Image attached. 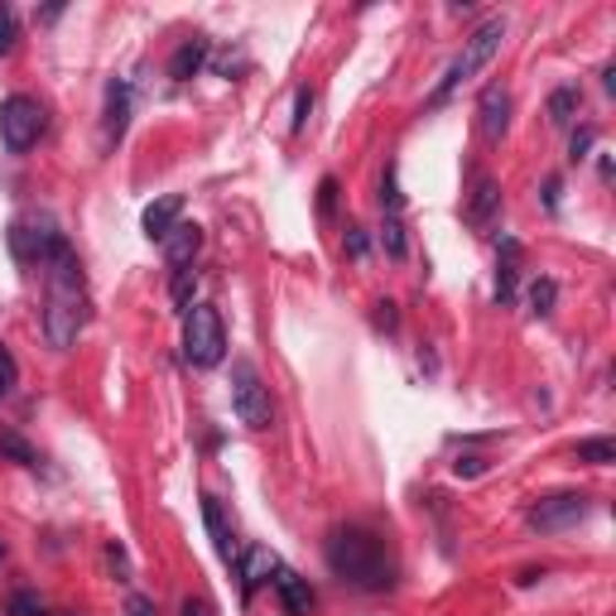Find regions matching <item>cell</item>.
Instances as JSON below:
<instances>
[{
	"mask_svg": "<svg viewBox=\"0 0 616 616\" xmlns=\"http://www.w3.org/2000/svg\"><path fill=\"white\" fill-rule=\"evenodd\" d=\"M48 274V290H44V337L54 352H68L77 347L87 327V280H83V260H77L73 246L44 266Z\"/></svg>",
	"mask_w": 616,
	"mask_h": 616,
	"instance_id": "1",
	"label": "cell"
},
{
	"mask_svg": "<svg viewBox=\"0 0 616 616\" xmlns=\"http://www.w3.org/2000/svg\"><path fill=\"white\" fill-rule=\"evenodd\" d=\"M323 559H327V569H333L337 579L361 587V593H386V587H396V559H390L386 540L381 534H371V530H361V526H347V530L327 534Z\"/></svg>",
	"mask_w": 616,
	"mask_h": 616,
	"instance_id": "2",
	"label": "cell"
},
{
	"mask_svg": "<svg viewBox=\"0 0 616 616\" xmlns=\"http://www.w3.org/2000/svg\"><path fill=\"white\" fill-rule=\"evenodd\" d=\"M501 39H506V20L501 15H491V20H482L477 30H472L467 39H463V54H457L453 63H449V73H443V83L434 87V97H429V107H443V101L453 97L463 83H472L487 63L501 54Z\"/></svg>",
	"mask_w": 616,
	"mask_h": 616,
	"instance_id": "3",
	"label": "cell"
},
{
	"mask_svg": "<svg viewBox=\"0 0 616 616\" xmlns=\"http://www.w3.org/2000/svg\"><path fill=\"white\" fill-rule=\"evenodd\" d=\"M227 357V327H221V313L213 304H193L183 313V361L198 366V371H213V366Z\"/></svg>",
	"mask_w": 616,
	"mask_h": 616,
	"instance_id": "4",
	"label": "cell"
},
{
	"mask_svg": "<svg viewBox=\"0 0 616 616\" xmlns=\"http://www.w3.org/2000/svg\"><path fill=\"white\" fill-rule=\"evenodd\" d=\"M48 130V111L39 97H24V91H15V97L0 101V140H6L10 154H24L39 145V136Z\"/></svg>",
	"mask_w": 616,
	"mask_h": 616,
	"instance_id": "5",
	"label": "cell"
},
{
	"mask_svg": "<svg viewBox=\"0 0 616 616\" xmlns=\"http://www.w3.org/2000/svg\"><path fill=\"white\" fill-rule=\"evenodd\" d=\"M63 246H68V236H63L58 221L44 217V213L20 217L15 227H10V256H15L20 266H39V270H44L48 260L63 251Z\"/></svg>",
	"mask_w": 616,
	"mask_h": 616,
	"instance_id": "6",
	"label": "cell"
},
{
	"mask_svg": "<svg viewBox=\"0 0 616 616\" xmlns=\"http://www.w3.org/2000/svg\"><path fill=\"white\" fill-rule=\"evenodd\" d=\"M231 410L246 429H270V419H274L270 390H266V381H260L256 361H246V357L231 361Z\"/></svg>",
	"mask_w": 616,
	"mask_h": 616,
	"instance_id": "7",
	"label": "cell"
},
{
	"mask_svg": "<svg viewBox=\"0 0 616 616\" xmlns=\"http://www.w3.org/2000/svg\"><path fill=\"white\" fill-rule=\"evenodd\" d=\"M587 510H593V501H587L583 491H559V496H540V501L530 506L526 526L540 530V534H559V530H573L587 520Z\"/></svg>",
	"mask_w": 616,
	"mask_h": 616,
	"instance_id": "8",
	"label": "cell"
},
{
	"mask_svg": "<svg viewBox=\"0 0 616 616\" xmlns=\"http://www.w3.org/2000/svg\"><path fill=\"white\" fill-rule=\"evenodd\" d=\"M236 579H241V593L251 597L256 587H266L274 573H280V554H274V549H266V544H246L241 554H236Z\"/></svg>",
	"mask_w": 616,
	"mask_h": 616,
	"instance_id": "9",
	"label": "cell"
},
{
	"mask_svg": "<svg viewBox=\"0 0 616 616\" xmlns=\"http://www.w3.org/2000/svg\"><path fill=\"white\" fill-rule=\"evenodd\" d=\"M477 126H482V140H501L510 130V91L501 83H491L477 101Z\"/></svg>",
	"mask_w": 616,
	"mask_h": 616,
	"instance_id": "10",
	"label": "cell"
},
{
	"mask_svg": "<svg viewBox=\"0 0 616 616\" xmlns=\"http://www.w3.org/2000/svg\"><path fill=\"white\" fill-rule=\"evenodd\" d=\"M467 227H477V231H487L496 217H501V183L482 174L477 183H472V193H467Z\"/></svg>",
	"mask_w": 616,
	"mask_h": 616,
	"instance_id": "11",
	"label": "cell"
},
{
	"mask_svg": "<svg viewBox=\"0 0 616 616\" xmlns=\"http://www.w3.org/2000/svg\"><path fill=\"white\" fill-rule=\"evenodd\" d=\"M203 526H207V534H213L221 563H236L241 544H236V530H231V520H227V510H221L217 496H203Z\"/></svg>",
	"mask_w": 616,
	"mask_h": 616,
	"instance_id": "12",
	"label": "cell"
},
{
	"mask_svg": "<svg viewBox=\"0 0 616 616\" xmlns=\"http://www.w3.org/2000/svg\"><path fill=\"white\" fill-rule=\"evenodd\" d=\"M126 126H130V83L111 77L107 83V116H101V136H107V145H116V140L126 136Z\"/></svg>",
	"mask_w": 616,
	"mask_h": 616,
	"instance_id": "13",
	"label": "cell"
},
{
	"mask_svg": "<svg viewBox=\"0 0 616 616\" xmlns=\"http://www.w3.org/2000/svg\"><path fill=\"white\" fill-rule=\"evenodd\" d=\"M198 251H203V227H198V221H179V227L164 236V260L174 270H188Z\"/></svg>",
	"mask_w": 616,
	"mask_h": 616,
	"instance_id": "14",
	"label": "cell"
},
{
	"mask_svg": "<svg viewBox=\"0 0 616 616\" xmlns=\"http://www.w3.org/2000/svg\"><path fill=\"white\" fill-rule=\"evenodd\" d=\"M274 593H280V602H284V612L290 616H309L313 612V587H309V579H299L294 569H284L280 563V573H274Z\"/></svg>",
	"mask_w": 616,
	"mask_h": 616,
	"instance_id": "15",
	"label": "cell"
},
{
	"mask_svg": "<svg viewBox=\"0 0 616 616\" xmlns=\"http://www.w3.org/2000/svg\"><path fill=\"white\" fill-rule=\"evenodd\" d=\"M179 217H183V198H179V193H169V198H160V203H150V207H145L140 227H145L150 241H164V236L179 227Z\"/></svg>",
	"mask_w": 616,
	"mask_h": 616,
	"instance_id": "16",
	"label": "cell"
},
{
	"mask_svg": "<svg viewBox=\"0 0 616 616\" xmlns=\"http://www.w3.org/2000/svg\"><path fill=\"white\" fill-rule=\"evenodd\" d=\"M203 63H207V39L193 34V39H183V44L174 48V58H169V77H174V83H188V77L203 73Z\"/></svg>",
	"mask_w": 616,
	"mask_h": 616,
	"instance_id": "17",
	"label": "cell"
},
{
	"mask_svg": "<svg viewBox=\"0 0 616 616\" xmlns=\"http://www.w3.org/2000/svg\"><path fill=\"white\" fill-rule=\"evenodd\" d=\"M516 270H520V241L501 236V266H496V304L516 299Z\"/></svg>",
	"mask_w": 616,
	"mask_h": 616,
	"instance_id": "18",
	"label": "cell"
},
{
	"mask_svg": "<svg viewBox=\"0 0 616 616\" xmlns=\"http://www.w3.org/2000/svg\"><path fill=\"white\" fill-rule=\"evenodd\" d=\"M579 107H583V91L573 87V83L559 87L554 97H549V121H554V126H569L573 116H579Z\"/></svg>",
	"mask_w": 616,
	"mask_h": 616,
	"instance_id": "19",
	"label": "cell"
},
{
	"mask_svg": "<svg viewBox=\"0 0 616 616\" xmlns=\"http://www.w3.org/2000/svg\"><path fill=\"white\" fill-rule=\"evenodd\" d=\"M169 299H174L179 313H188L193 304H198V270H174V284H169Z\"/></svg>",
	"mask_w": 616,
	"mask_h": 616,
	"instance_id": "20",
	"label": "cell"
},
{
	"mask_svg": "<svg viewBox=\"0 0 616 616\" xmlns=\"http://www.w3.org/2000/svg\"><path fill=\"white\" fill-rule=\"evenodd\" d=\"M381 246H386L390 260H404V256H410V236H404L400 213H386V221H381Z\"/></svg>",
	"mask_w": 616,
	"mask_h": 616,
	"instance_id": "21",
	"label": "cell"
},
{
	"mask_svg": "<svg viewBox=\"0 0 616 616\" xmlns=\"http://www.w3.org/2000/svg\"><path fill=\"white\" fill-rule=\"evenodd\" d=\"M526 304H530V313H534V318H549V313H554V304H559V284L549 280V274H540V280L530 284Z\"/></svg>",
	"mask_w": 616,
	"mask_h": 616,
	"instance_id": "22",
	"label": "cell"
},
{
	"mask_svg": "<svg viewBox=\"0 0 616 616\" xmlns=\"http://www.w3.org/2000/svg\"><path fill=\"white\" fill-rule=\"evenodd\" d=\"M573 457L587 467H612L616 463V443L612 439H583L579 449H573Z\"/></svg>",
	"mask_w": 616,
	"mask_h": 616,
	"instance_id": "23",
	"label": "cell"
},
{
	"mask_svg": "<svg viewBox=\"0 0 616 616\" xmlns=\"http://www.w3.org/2000/svg\"><path fill=\"white\" fill-rule=\"evenodd\" d=\"M0 457H10V463H20V467H39V453L20 434H0Z\"/></svg>",
	"mask_w": 616,
	"mask_h": 616,
	"instance_id": "24",
	"label": "cell"
},
{
	"mask_svg": "<svg viewBox=\"0 0 616 616\" xmlns=\"http://www.w3.org/2000/svg\"><path fill=\"white\" fill-rule=\"evenodd\" d=\"M381 207H386V213H400V207H404V193H400L396 164H390V169H386V179H381Z\"/></svg>",
	"mask_w": 616,
	"mask_h": 616,
	"instance_id": "25",
	"label": "cell"
},
{
	"mask_svg": "<svg viewBox=\"0 0 616 616\" xmlns=\"http://www.w3.org/2000/svg\"><path fill=\"white\" fill-rule=\"evenodd\" d=\"M15 381H20V366H15V357H10V347L0 343V400L15 390Z\"/></svg>",
	"mask_w": 616,
	"mask_h": 616,
	"instance_id": "26",
	"label": "cell"
},
{
	"mask_svg": "<svg viewBox=\"0 0 616 616\" xmlns=\"http://www.w3.org/2000/svg\"><path fill=\"white\" fill-rule=\"evenodd\" d=\"M15 39H20V20H15V10H10V6H0V54H10V48H15Z\"/></svg>",
	"mask_w": 616,
	"mask_h": 616,
	"instance_id": "27",
	"label": "cell"
},
{
	"mask_svg": "<svg viewBox=\"0 0 616 616\" xmlns=\"http://www.w3.org/2000/svg\"><path fill=\"white\" fill-rule=\"evenodd\" d=\"M593 145H597V130H587V126H583V130H573V140H569V160H573V164L587 160V150H593Z\"/></svg>",
	"mask_w": 616,
	"mask_h": 616,
	"instance_id": "28",
	"label": "cell"
},
{
	"mask_svg": "<svg viewBox=\"0 0 616 616\" xmlns=\"http://www.w3.org/2000/svg\"><path fill=\"white\" fill-rule=\"evenodd\" d=\"M6 612H10V616H44V602H39L34 593H15Z\"/></svg>",
	"mask_w": 616,
	"mask_h": 616,
	"instance_id": "29",
	"label": "cell"
},
{
	"mask_svg": "<svg viewBox=\"0 0 616 616\" xmlns=\"http://www.w3.org/2000/svg\"><path fill=\"white\" fill-rule=\"evenodd\" d=\"M309 116H313V91H309V87H299V97H294V130H304V126H309Z\"/></svg>",
	"mask_w": 616,
	"mask_h": 616,
	"instance_id": "30",
	"label": "cell"
},
{
	"mask_svg": "<svg viewBox=\"0 0 616 616\" xmlns=\"http://www.w3.org/2000/svg\"><path fill=\"white\" fill-rule=\"evenodd\" d=\"M333 207H337V179H323L318 183V213L333 217Z\"/></svg>",
	"mask_w": 616,
	"mask_h": 616,
	"instance_id": "31",
	"label": "cell"
},
{
	"mask_svg": "<svg viewBox=\"0 0 616 616\" xmlns=\"http://www.w3.org/2000/svg\"><path fill=\"white\" fill-rule=\"evenodd\" d=\"M213 68H217L221 77H231V73H246V54H217V58H213Z\"/></svg>",
	"mask_w": 616,
	"mask_h": 616,
	"instance_id": "32",
	"label": "cell"
},
{
	"mask_svg": "<svg viewBox=\"0 0 616 616\" xmlns=\"http://www.w3.org/2000/svg\"><path fill=\"white\" fill-rule=\"evenodd\" d=\"M179 612H183V616H217L207 597H183V607H179Z\"/></svg>",
	"mask_w": 616,
	"mask_h": 616,
	"instance_id": "33",
	"label": "cell"
},
{
	"mask_svg": "<svg viewBox=\"0 0 616 616\" xmlns=\"http://www.w3.org/2000/svg\"><path fill=\"white\" fill-rule=\"evenodd\" d=\"M347 256H352V260L366 256V231H361V227H347Z\"/></svg>",
	"mask_w": 616,
	"mask_h": 616,
	"instance_id": "34",
	"label": "cell"
},
{
	"mask_svg": "<svg viewBox=\"0 0 616 616\" xmlns=\"http://www.w3.org/2000/svg\"><path fill=\"white\" fill-rule=\"evenodd\" d=\"M107 563H111V569H121V579L130 573V559H126V549H121V544H107Z\"/></svg>",
	"mask_w": 616,
	"mask_h": 616,
	"instance_id": "35",
	"label": "cell"
},
{
	"mask_svg": "<svg viewBox=\"0 0 616 616\" xmlns=\"http://www.w3.org/2000/svg\"><path fill=\"white\" fill-rule=\"evenodd\" d=\"M376 327H386V333H396V304H376Z\"/></svg>",
	"mask_w": 616,
	"mask_h": 616,
	"instance_id": "36",
	"label": "cell"
},
{
	"mask_svg": "<svg viewBox=\"0 0 616 616\" xmlns=\"http://www.w3.org/2000/svg\"><path fill=\"white\" fill-rule=\"evenodd\" d=\"M559 193H563V183L559 179H544V207H549V213H559Z\"/></svg>",
	"mask_w": 616,
	"mask_h": 616,
	"instance_id": "37",
	"label": "cell"
},
{
	"mask_svg": "<svg viewBox=\"0 0 616 616\" xmlns=\"http://www.w3.org/2000/svg\"><path fill=\"white\" fill-rule=\"evenodd\" d=\"M453 472H457V477H477V472H482V457H457Z\"/></svg>",
	"mask_w": 616,
	"mask_h": 616,
	"instance_id": "38",
	"label": "cell"
},
{
	"mask_svg": "<svg viewBox=\"0 0 616 616\" xmlns=\"http://www.w3.org/2000/svg\"><path fill=\"white\" fill-rule=\"evenodd\" d=\"M126 612H130V616H154V602H150V597H130Z\"/></svg>",
	"mask_w": 616,
	"mask_h": 616,
	"instance_id": "39",
	"label": "cell"
},
{
	"mask_svg": "<svg viewBox=\"0 0 616 616\" xmlns=\"http://www.w3.org/2000/svg\"><path fill=\"white\" fill-rule=\"evenodd\" d=\"M544 579V569H526V573H520V587H530V583H540Z\"/></svg>",
	"mask_w": 616,
	"mask_h": 616,
	"instance_id": "40",
	"label": "cell"
},
{
	"mask_svg": "<svg viewBox=\"0 0 616 616\" xmlns=\"http://www.w3.org/2000/svg\"><path fill=\"white\" fill-rule=\"evenodd\" d=\"M0 559H6V540H0Z\"/></svg>",
	"mask_w": 616,
	"mask_h": 616,
	"instance_id": "41",
	"label": "cell"
}]
</instances>
